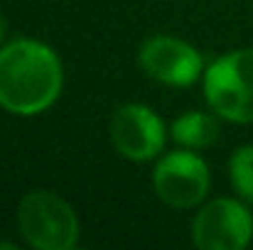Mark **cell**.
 Returning a JSON list of instances; mask_svg holds the SVG:
<instances>
[{"label":"cell","mask_w":253,"mask_h":250,"mask_svg":"<svg viewBox=\"0 0 253 250\" xmlns=\"http://www.w3.org/2000/svg\"><path fill=\"white\" fill-rule=\"evenodd\" d=\"M62 86V62L44 42L12 39L0 47V108L7 113H44L57 103Z\"/></svg>","instance_id":"cell-1"},{"label":"cell","mask_w":253,"mask_h":250,"mask_svg":"<svg viewBox=\"0 0 253 250\" xmlns=\"http://www.w3.org/2000/svg\"><path fill=\"white\" fill-rule=\"evenodd\" d=\"M209 108L231 123H253V47L234 49L204 71Z\"/></svg>","instance_id":"cell-2"},{"label":"cell","mask_w":253,"mask_h":250,"mask_svg":"<svg viewBox=\"0 0 253 250\" xmlns=\"http://www.w3.org/2000/svg\"><path fill=\"white\" fill-rule=\"evenodd\" d=\"M22 238L37 250H72L79 241V221L69 201L54 191H30L17 209Z\"/></svg>","instance_id":"cell-3"},{"label":"cell","mask_w":253,"mask_h":250,"mask_svg":"<svg viewBox=\"0 0 253 250\" xmlns=\"http://www.w3.org/2000/svg\"><path fill=\"white\" fill-rule=\"evenodd\" d=\"M209 181L207 162L187 147L163 155L153 172L155 194L172 209L199 206L209 191Z\"/></svg>","instance_id":"cell-4"},{"label":"cell","mask_w":253,"mask_h":250,"mask_svg":"<svg viewBox=\"0 0 253 250\" xmlns=\"http://www.w3.org/2000/svg\"><path fill=\"white\" fill-rule=\"evenodd\" d=\"M253 238V216L246 201L216 199L192 223V241L202 250H244Z\"/></svg>","instance_id":"cell-5"},{"label":"cell","mask_w":253,"mask_h":250,"mask_svg":"<svg viewBox=\"0 0 253 250\" xmlns=\"http://www.w3.org/2000/svg\"><path fill=\"white\" fill-rule=\"evenodd\" d=\"M111 140L116 150L133 162L155 160L168 140L163 118L140 103H128L116 110L111 120Z\"/></svg>","instance_id":"cell-6"},{"label":"cell","mask_w":253,"mask_h":250,"mask_svg":"<svg viewBox=\"0 0 253 250\" xmlns=\"http://www.w3.org/2000/svg\"><path fill=\"white\" fill-rule=\"evenodd\" d=\"M138 64L150 79L174 88L197 83L204 69L202 54L192 44L169 35L150 37L138 52Z\"/></svg>","instance_id":"cell-7"},{"label":"cell","mask_w":253,"mask_h":250,"mask_svg":"<svg viewBox=\"0 0 253 250\" xmlns=\"http://www.w3.org/2000/svg\"><path fill=\"white\" fill-rule=\"evenodd\" d=\"M169 133L177 145H182L187 150H202V147H209L219 138V125H216L214 115L189 110L172 123Z\"/></svg>","instance_id":"cell-8"},{"label":"cell","mask_w":253,"mask_h":250,"mask_svg":"<svg viewBox=\"0 0 253 250\" xmlns=\"http://www.w3.org/2000/svg\"><path fill=\"white\" fill-rule=\"evenodd\" d=\"M229 177L241 201L253 204V145L239 147L229 160Z\"/></svg>","instance_id":"cell-9"},{"label":"cell","mask_w":253,"mask_h":250,"mask_svg":"<svg viewBox=\"0 0 253 250\" xmlns=\"http://www.w3.org/2000/svg\"><path fill=\"white\" fill-rule=\"evenodd\" d=\"M5 32H7V22H5V15L0 10V44L5 42Z\"/></svg>","instance_id":"cell-10"}]
</instances>
